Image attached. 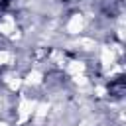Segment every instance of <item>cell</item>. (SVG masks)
<instances>
[{
    "instance_id": "cell-1",
    "label": "cell",
    "mask_w": 126,
    "mask_h": 126,
    "mask_svg": "<svg viewBox=\"0 0 126 126\" xmlns=\"http://www.w3.org/2000/svg\"><path fill=\"white\" fill-rule=\"evenodd\" d=\"M33 108H35V102L33 100H28V98H22L20 100V108H18V120H20V124H24L33 114Z\"/></svg>"
},
{
    "instance_id": "cell-2",
    "label": "cell",
    "mask_w": 126,
    "mask_h": 126,
    "mask_svg": "<svg viewBox=\"0 0 126 126\" xmlns=\"http://www.w3.org/2000/svg\"><path fill=\"white\" fill-rule=\"evenodd\" d=\"M83 26H85L83 16H81V14H75V16L69 20V24H67V32H69V33H79V32L83 30Z\"/></svg>"
},
{
    "instance_id": "cell-3",
    "label": "cell",
    "mask_w": 126,
    "mask_h": 126,
    "mask_svg": "<svg viewBox=\"0 0 126 126\" xmlns=\"http://www.w3.org/2000/svg\"><path fill=\"white\" fill-rule=\"evenodd\" d=\"M16 32V24H14V18L12 16H4L0 20V33L4 35H12Z\"/></svg>"
},
{
    "instance_id": "cell-4",
    "label": "cell",
    "mask_w": 126,
    "mask_h": 126,
    "mask_svg": "<svg viewBox=\"0 0 126 126\" xmlns=\"http://www.w3.org/2000/svg\"><path fill=\"white\" fill-rule=\"evenodd\" d=\"M100 61H102V65H104V67H110V65L114 63V53H112V49H110V47H106V45H104V47L100 49Z\"/></svg>"
},
{
    "instance_id": "cell-5",
    "label": "cell",
    "mask_w": 126,
    "mask_h": 126,
    "mask_svg": "<svg viewBox=\"0 0 126 126\" xmlns=\"http://www.w3.org/2000/svg\"><path fill=\"white\" fill-rule=\"evenodd\" d=\"M67 69H69V73L75 77V75H83V71H85V63H81V61H71L69 65H67Z\"/></svg>"
},
{
    "instance_id": "cell-6",
    "label": "cell",
    "mask_w": 126,
    "mask_h": 126,
    "mask_svg": "<svg viewBox=\"0 0 126 126\" xmlns=\"http://www.w3.org/2000/svg\"><path fill=\"white\" fill-rule=\"evenodd\" d=\"M41 71H32L28 77H26V83H30V85H39L41 83Z\"/></svg>"
},
{
    "instance_id": "cell-7",
    "label": "cell",
    "mask_w": 126,
    "mask_h": 126,
    "mask_svg": "<svg viewBox=\"0 0 126 126\" xmlns=\"http://www.w3.org/2000/svg\"><path fill=\"white\" fill-rule=\"evenodd\" d=\"M35 108H37V112H35V118H37V122H41V120L45 118V114H47L49 106H47V102H41V104H35Z\"/></svg>"
},
{
    "instance_id": "cell-8",
    "label": "cell",
    "mask_w": 126,
    "mask_h": 126,
    "mask_svg": "<svg viewBox=\"0 0 126 126\" xmlns=\"http://www.w3.org/2000/svg\"><path fill=\"white\" fill-rule=\"evenodd\" d=\"M6 83L10 85V89H18L22 81H20L18 77H14V75H8V77H6Z\"/></svg>"
},
{
    "instance_id": "cell-9",
    "label": "cell",
    "mask_w": 126,
    "mask_h": 126,
    "mask_svg": "<svg viewBox=\"0 0 126 126\" xmlns=\"http://www.w3.org/2000/svg\"><path fill=\"white\" fill-rule=\"evenodd\" d=\"M12 53H8V51H0V65H6V63H12Z\"/></svg>"
},
{
    "instance_id": "cell-10",
    "label": "cell",
    "mask_w": 126,
    "mask_h": 126,
    "mask_svg": "<svg viewBox=\"0 0 126 126\" xmlns=\"http://www.w3.org/2000/svg\"><path fill=\"white\" fill-rule=\"evenodd\" d=\"M79 43L83 45V49H93L94 47V41H91V39H81Z\"/></svg>"
},
{
    "instance_id": "cell-11",
    "label": "cell",
    "mask_w": 126,
    "mask_h": 126,
    "mask_svg": "<svg viewBox=\"0 0 126 126\" xmlns=\"http://www.w3.org/2000/svg\"><path fill=\"white\" fill-rule=\"evenodd\" d=\"M75 83H77V85H87V79H85L83 75H75Z\"/></svg>"
},
{
    "instance_id": "cell-12",
    "label": "cell",
    "mask_w": 126,
    "mask_h": 126,
    "mask_svg": "<svg viewBox=\"0 0 126 126\" xmlns=\"http://www.w3.org/2000/svg\"><path fill=\"white\" fill-rule=\"evenodd\" d=\"M96 94H98V96H104V94H106V89H104V87H96Z\"/></svg>"
},
{
    "instance_id": "cell-13",
    "label": "cell",
    "mask_w": 126,
    "mask_h": 126,
    "mask_svg": "<svg viewBox=\"0 0 126 126\" xmlns=\"http://www.w3.org/2000/svg\"><path fill=\"white\" fill-rule=\"evenodd\" d=\"M53 59H55V61H59V63L63 65V59H61V53H53Z\"/></svg>"
},
{
    "instance_id": "cell-14",
    "label": "cell",
    "mask_w": 126,
    "mask_h": 126,
    "mask_svg": "<svg viewBox=\"0 0 126 126\" xmlns=\"http://www.w3.org/2000/svg\"><path fill=\"white\" fill-rule=\"evenodd\" d=\"M0 126H6V124H4V122H0Z\"/></svg>"
},
{
    "instance_id": "cell-15",
    "label": "cell",
    "mask_w": 126,
    "mask_h": 126,
    "mask_svg": "<svg viewBox=\"0 0 126 126\" xmlns=\"http://www.w3.org/2000/svg\"><path fill=\"white\" fill-rule=\"evenodd\" d=\"M83 126H85V124H83Z\"/></svg>"
}]
</instances>
